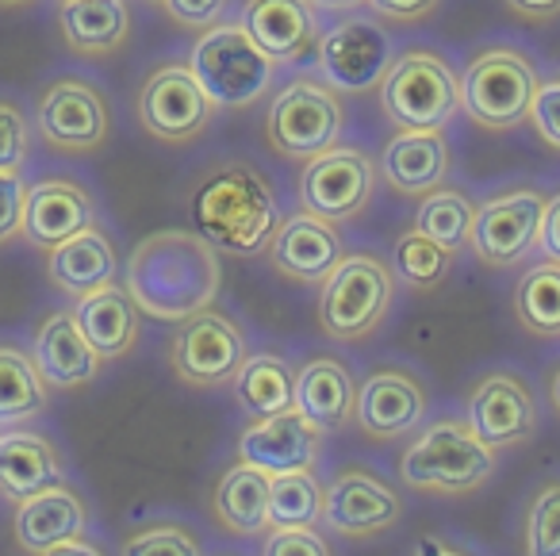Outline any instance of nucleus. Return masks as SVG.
<instances>
[{
    "instance_id": "f257e3e1",
    "label": "nucleus",
    "mask_w": 560,
    "mask_h": 556,
    "mask_svg": "<svg viewBox=\"0 0 560 556\" xmlns=\"http://www.w3.org/2000/svg\"><path fill=\"white\" fill-rule=\"evenodd\" d=\"M124 288L142 315L158 323H185L219 300L223 262L200 231H154L127 257Z\"/></svg>"
},
{
    "instance_id": "f03ea898",
    "label": "nucleus",
    "mask_w": 560,
    "mask_h": 556,
    "mask_svg": "<svg viewBox=\"0 0 560 556\" xmlns=\"http://www.w3.org/2000/svg\"><path fill=\"white\" fill-rule=\"evenodd\" d=\"M196 231L231 257L265 254L272 231L280 227V204L272 181L254 165L215 170L192 196Z\"/></svg>"
},
{
    "instance_id": "7ed1b4c3",
    "label": "nucleus",
    "mask_w": 560,
    "mask_h": 556,
    "mask_svg": "<svg viewBox=\"0 0 560 556\" xmlns=\"http://www.w3.org/2000/svg\"><path fill=\"white\" fill-rule=\"evenodd\" d=\"M499 453L468 418L442 415L419 426L399 453V484L422 495H472L495 476Z\"/></svg>"
},
{
    "instance_id": "20e7f679",
    "label": "nucleus",
    "mask_w": 560,
    "mask_h": 556,
    "mask_svg": "<svg viewBox=\"0 0 560 556\" xmlns=\"http://www.w3.org/2000/svg\"><path fill=\"white\" fill-rule=\"evenodd\" d=\"M396 300V273L376 254H346L319 285V331L330 341H365L381 331Z\"/></svg>"
},
{
    "instance_id": "39448f33",
    "label": "nucleus",
    "mask_w": 560,
    "mask_h": 556,
    "mask_svg": "<svg viewBox=\"0 0 560 556\" xmlns=\"http://www.w3.org/2000/svg\"><path fill=\"white\" fill-rule=\"evenodd\" d=\"M381 108L399 131L450 127L460 112V78L438 50L411 47L392 58L381 81Z\"/></svg>"
},
{
    "instance_id": "423d86ee",
    "label": "nucleus",
    "mask_w": 560,
    "mask_h": 556,
    "mask_svg": "<svg viewBox=\"0 0 560 556\" xmlns=\"http://www.w3.org/2000/svg\"><path fill=\"white\" fill-rule=\"evenodd\" d=\"M541 85L537 66L518 47H488L460 73V112L483 131H514L529 119Z\"/></svg>"
},
{
    "instance_id": "0eeeda50",
    "label": "nucleus",
    "mask_w": 560,
    "mask_h": 556,
    "mask_svg": "<svg viewBox=\"0 0 560 556\" xmlns=\"http://www.w3.org/2000/svg\"><path fill=\"white\" fill-rule=\"evenodd\" d=\"M188 70L219 108H249L269 93L277 78V62L249 39L246 27L226 20L211 32H200Z\"/></svg>"
},
{
    "instance_id": "6e6552de",
    "label": "nucleus",
    "mask_w": 560,
    "mask_h": 556,
    "mask_svg": "<svg viewBox=\"0 0 560 556\" xmlns=\"http://www.w3.org/2000/svg\"><path fill=\"white\" fill-rule=\"evenodd\" d=\"M346 112L330 85L315 78H296L272 96L265 112V142L277 158L312 162L323 150L338 147Z\"/></svg>"
},
{
    "instance_id": "1a4fd4ad",
    "label": "nucleus",
    "mask_w": 560,
    "mask_h": 556,
    "mask_svg": "<svg viewBox=\"0 0 560 556\" xmlns=\"http://www.w3.org/2000/svg\"><path fill=\"white\" fill-rule=\"evenodd\" d=\"M249 357L246 331L226 311L203 308L177 323L170 338V369L185 387L215 392L238 377L242 361Z\"/></svg>"
},
{
    "instance_id": "9d476101",
    "label": "nucleus",
    "mask_w": 560,
    "mask_h": 556,
    "mask_svg": "<svg viewBox=\"0 0 560 556\" xmlns=\"http://www.w3.org/2000/svg\"><path fill=\"white\" fill-rule=\"evenodd\" d=\"M35 131L58 154H96L112 135L108 96L85 78H55L35 96Z\"/></svg>"
},
{
    "instance_id": "9b49d317",
    "label": "nucleus",
    "mask_w": 560,
    "mask_h": 556,
    "mask_svg": "<svg viewBox=\"0 0 560 556\" xmlns=\"http://www.w3.org/2000/svg\"><path fill=\"white\" fill-rule=\"evenodd\" d=\"M215 108L219 104L203 93L196 73L177 62L158 66L142 81L139 101H135L142 131L158 142H170V147H185V142L200 139L215 119Z\"/></svg>"
},
{
    "instance_id": "f8f14e48",
    "label": "nucleus",
    "mask_w": 560,
    "mask_h": 556,
    "mask_svg": "<svg viewBox=\"0 0 560 556\" xmlns=\"http://www.w3.org/2000/svg\"><path fill=\"white\" fill-rule=\"evenodd\" d=\"M404 518V495L381 479L376 472L350 464L335 472L330 484H323V518L335 537L342 541H373L381 533L396 530Z\"/></svg>"
},
{
    "instance_id": "ddd939ff",
    "label": "nucleus",
    "mask_w": 560,
    "mask_h": 556,
    "mask_svg": "<svg viewBox=\"0 0 560 556\" xmlns=\"http://www.w3.org/2000/svg\"><path fill=\"white\" fill-rule=\"evenodd\" d=\"M376 193V162L361 147H330L300 173V204L330 223L361 219Z\"/></svg>"
},
{
    "instance_id": "4468645a",
    "label": "nucleus",
    "mask_w": 560,
    "mask_h": 556,
    "mask_svg": "<svg viewBox=\"0 0 560 556\" xmlns=\"http://www.w3.org/2000/svg\"><path fill=\"white\" fill-rule=\"evenodd\" d=\"M545 204L549 196L541 188H511L503 196H491L488 204L476 208L472 234H468L472 254L488 269H511V265L526 262L537 246Z\"/></svg>"
},
{
    "instance_id": "2eb2a0df",
    "label": "nucleus",
    "mask_w": 560,
    "mask_h": 556,
    "mask_svg": "<svg viewBox=\"0 0 560 556\" xmlns=\"http://www.w3.org/2000/svg\"><path fill=\"white\" fill-rule=\"evenodd\" d=\"M392 43L384 35L381 24L373 20H342L330 32L319 35V47H315V62H319L323 85H330L335 93L365 96L376 93L392 66Z\"/></svg>"
},
{
    "instance_id": "dca6fc26",
    "label": "nucleus",
    "mask_w": 560,
    "mask_h": 556,
    "mask_svg": "<svg viewBox=\"0 0 560 556\" xmlns=\"http://www.w3.org/2000/svg\"><path fill=\"white\" fill-rule=\"evenodd\" d=\"M468 422L495 453L526 445L541 426L534 387L518 372H488V377L476 380L472 395H468Z\"/></svg>"
},
{
    "instance_id": "f3484780",
    "label": "nucleus",
    "mask_w": 560,
    "mask_h": 556,
    "mask_svg": "<svg viewBox=\"0 0 560 556\" xmlns=\"http://www.w3.org/2000/svg\"><path fill=\"white\" fill-rule=\"evenodd\" d=\"M269 265L284 280L296 285H323L335 273V265L346 257V242L338 234V223L319 219L315 211L300 208L296 216H284L265 246Z\"/></svg>"
},
{
    "instance_id": "a211bd4d",
    "label": "nucleus",
    "mask_w": 560,
    "mask_h": 556,
    "mask_svg": "<svg viewBox=\"0 0 560 556\" xmlns=\"http://www.w3.org/2000/svg\"><path fill=\"white\" fill-rule=\"evenodd\" d=\"M430 392L415 372L407 369H376L358 384V410L353 422L373 441H396L415 433L427 422Z\"/></svg>"
},
{
    "instance_id": "6ab92c4d",
    "label": "nucleus",
    "mask_w": 560,
    "mask_h": 556,
    "mask_svg": "<svg viewBox=\"0 0 560 556\" xmlns=\"http://www.w3.org/2000/svg\"><path fill=\"white\" fill-rule=\"evenodd\" d=\"M323 456V430L307 422L296 407L269 418H254L238 438V461L280 476V472L315 468Z\"/></svg>"
},
{
    "instance_id": "aec40b11",
    "label": "nucleus",
    "mask_w": 560,
    "mask_h": 556,
    "mask_svg": "<svg viewBox=\"0 0 560 556\" xmlns=\"http://www.w3.org/2000/svg\"><path fill=\"white\" fill-rule=\"evenodd\" d=\"M246 35L277 66H296L319 47V9L312 0H246L242 4Z\"/></svg>"
},
{
    "instance_id": "412c9836",
    "label": "nucleus",
    "mask_w": 560,
    "mask_h": 556,
    "mask_svg": "<svg viewBox=\"0 0 560 556\" xmlns=\"http://www.w3.org/2000/svg\"><path fill=\"white\" fill-rule=\"evenodd\" d=\"M96 223V200L73 177H43L27 185L24 204V239L35 250H55L70 234Z\"/></svg>"
},
{
    "instance_id": "4be33fe9",
    "label": "nucleus",
    "mask_w": 560,
    "mask_h": 556,
    "mask_svg": "<svg viewBox=\"0 0 560 556\" xmlns=\"http://www.w3.org/2000/svg\"><path fill=\"white\" fill-rule=\"evenodd\" d=\"M85 533H89V502L66 479L20 499L16 514H12V537L32 556H43L47 548L73 537H85Z\"/></svg>"
},
{
    "instance_id": "5701e85b",
    "label": "nucleus",
    "mask_w": 560,
    "mask_h": 556,
    "mask_svg": "<svg viewBox=\"0 0 560 556\" xmlns=\"http://www.w3.org/2000/svg\"><path fill=\"white\" fill-rule=\"evenodd\" d=\"M32 357L50 392H78L101 377L104 361L81 334L73 311H50L32 338Z\"/></svg>"
},
{
    "instance_id": "b1692460",
    "label": "nucleus",
    "mask_w": 560,
    "mask_h": 556,
    "mask_svg": "<svg viewBox=\"0 0 560 556\" xmlns=\"http://www.w3.org/2000/svg\"><path fill=\"white\" fill-rule=\"evenodd\" d=\"M292 407L315 422L323 433L346 430L358 410V380L353 369L338 357H307L296 369V403Z\"/></svg>"
},
{
    "instance_id": "393cba45",
    "label": "nucleus",
    "mask_w": 560,
    "mask_h": 556,
    "mask_svg": "<svg viewBox=\"0 0 560 556\" xmlns=\"http://www.w3.org/2000/svg\"><path fill=\"white\" fill-rule=\"evenodd\" d=\"M450 173V139L434 131H396L381 154V177L399 196H427L442 188Z\"/></svg>"
},
{
    "instance_id": "a878e982",
    "label": "nucleus",
    "mask_w": 560,
    "mask_h": 556,
    "mask_svg": "<svg viewBox=\"0 0 560 556\" xmlns=\"http://www.w3.org/2000/svg\"><path fill=\"white\" fill-rule=\"evenodd\" d=\"M81 334L101 354V361H124L142 334V311L124 285H104L73 303Z\"/></svg>"
},
{
    "instance_id": "bb28decb",
    "label": "nucleus",
    "mask_w": 560,
    "mask_h": 556,
    "mask_svg": "<svg viewBox=\"0 0 560 556\" xmlns=\"http://www.w3.org/2000/svg\"><path fill=\"white\" fill-rule=\"evenodd\" d=\"M47 277L70 300H81V296L96 292L104 285H116L119 277L116 246H112V239L96 223L85 227V231L58 242L55 250H47Z\"/></svg>"
},
{
    "instance_id": "cd10ccee",
    "label": "nucleus",
    "mask_w": 560,
    "mask_h": 556,
    "mask_svg": "<svg viewBox=\"0 0 560 556\" xmlns=\"http://www.w3.org/2000/svg\"><path fill=\"white\" fill-rule=\"evenodd\" d=\"M58 35L78 58H112L131 35L127 0H58Z\"/></svg>"
},
{
    "instance_id": "c85d7f7f",
    "label": "nucleus",
    "mask_w": 560,
    "mask_h": 556,
    "mask_svg": "<svg viewBox=\"0 0 560 556\" xmlns=\"http://www.w3.org/2000/svg\"><path fill=\"white\" fill-rule=\"evenodd\" d=\"M66 479V461L58 445L32 430L0 433V495L12 502Z\"/></svg>"
},
{
    "instance_id": "c756f323",
    "label": "nucleus",
    "mask_w": 560,
    "mask_h": 556,
    "mask_svg": "<svg viewBox=\"0 0 560 556\" xmlns=\"http://www.w3.org/2000/svg\"><path fill=\"white\" fill-rule=\"evenodd\" d=\"M211 518L231 537H265L269 533V472L246 461L231 464L211 491Z\"/></svg>"
},
{
    "instance_id": "7c9ffc66",
    "label": "nucleus",
    "mask_w": 560,
    "mask_h": 556,
    "mask_svg": "<svg viewBox=\"0 0 560 556\" xmlns=\"http://www.w3.org/2000/svg\"><path fill=\"white\" fill-rule=\"evenodd\" d=\"M231 387L249 418H269L296 403V369L277 354H249Z\"/></svg>"
},
{
    "instance_id": "2f4dec72",
    "label": "nucleus",
    "mask_w": 560,
    "mask_h": 556,
    "mask_svg": "<svg viewBox=\"0 0 560 556\" xmlns=\"http://www.w3.org/2000/svg\"><path fill=\"white\" fill-rule=\"evenodd\" d=\"M50 403V384L43 380L35 357L16 341H0V426H24L39 418Z\"/></svg>"
},
{
    "instance_id": "473e14b6",
    "label": "nucleus",
    "mask_w": 560,
    "mask_h": 556,
    "mask_svg": "<svg viewBox=\"0 0 560 556\" xmlns=\"http://www.w3.org/2000/svg\"><path fill=\"white\" fill-rule=\"evenodd\" d=\"M511 311L522 331L534 334V338H560V265H529L514 285Z\"/></svg>"
},
{
    "instance_id": "72a5a7b5",
    "label": "nucleus",
    "mask_w": 560,
    "mask_h": 556,
    "mask_svg": "<svg viewBox=\"0 0 560 556\" xmlns=\"http://www.w3.org/2000/svg\"><path fill=\"white\" fill-rule=\"evenodd\" d=\"M472 219H476V208L465 193H457V188H434V193L422 196L419 211H415V231H422L427 239H434L438 246L457 254V250L468 246Z\"/></svg>"
},
{
    "instance_id": "f704fd0d",
    "label": "nucleus",
    "mask_w": 560,
    "mask_h": 556,
    "mask_svg": "<svg viewBox=\"0 0 560 556\" xmlns=\"http://www.w3.org/2000/svg\"><path fill=\"white\" fill-rule=\"evenodd\" d=\"M323 518V484L315 468L269 476V530L315 525Z\"/></svg>"
},
{
    "instance_id": "c9c22d12",
    "label": "nucleus",
    "mask_w": 560,
    "mask_h": 556,
    "mask_svg": "<svg viewBox=\"0 0 560 556\" xmlns=\"http://www.w3.org/2000/svg\"><path fill=\"white\" fill-rule=\"evenodd\" d=\"M453 254L445 246H438L434 239H427L422 231H404L392 246V273L404 280L415 292H430L450 277Z\"/></svg>"
},
{
    "instance_id": "e433bc0d",
    "label": "nucleus",
    "mask_w": 560,
    "mask_h": 556,
    "mask_svg": "<svg viewBox=\"0 0 560 556\" xmlns=\"http://www.w3.org/2000/svg\"><path fill=\"white\" fill-rule=\"evenodd\" d=\"M526 556H560V476L541 479L526 510Z\"/></svg>"
},
{
    "instance_id": "4c0bfd02",
    "label": "nucleus",
    "mask_w": 560,
    "mask_h": 556,
    "mask_svg": "<svg viewBox=\"0 0 560 556\" xmlns=\"http://www.w3.org/2000/svg\"><path fill=\"white\" fill-rule=\"evenodd\" d=\"M119 556H203V545L196 530H188L185 522L158 518V522H147L135 533H127Z\"/></svg>"
},
{
    "instance_id": "58836bf2",
    "label": "nucleus",
    "mask_w": 560,
    "mask_h": 556,
    "mask_svg": "<svg viewBox=\"0 0 560 556\" xmlns=\"http://www.w3.org/2000/svg\"><path fill=\"white\" fill-rule=\"evenodd\" d=\"M32 158V124L20 101L0 96V170H24Z\"/></svg>"
},
{
    "instance_id": "ea45409f",
    "label": "nucleus",
    "mask_w": 560,
    "mask_h": 556,
    "mask_svg": "<svg viewBox=\"0 0 560 556\" xmlns=\"http://www.w3.org/2000/svg\"><path fill=\"white\" fill-rule=\"evenodd\" d=\"M24 204H27L24 170H0V246L24 239Z\"/></svg>"
},
{
    "instance_id": "a19ab883",
    "label": "nucleus",
    "mask_w": 560,
    "mask_h": 556,
    "mask_svg": "<svg viewBox=\"0 0 560 556\" xmlns=\"http://www.w3.org/2000/svg\"><path fill=\"white\" fill-rule=\"evenodd\" d=\"M261 556H335V548L315 525H289V530L265 533Z\"/></svg>"
},
{
    "instance_id": "79ce46f5",
    "label": "nucleus",
    "mask_w": 560,
    "mask_h": 556,
    "mask_svg": "<svg viewBox=\"0 0 560 556\" xmlns=\"http://www.w3.org/2000/svg\"><path fill=\"white\" fill-rule=\"evenodd\" d=\"M158 4H162L173 24L200 35V32H211L215 24H223L231 0H158Z\"/></svg>"
},
{
    "instance_id": "37998d69",
    "label": "nucleus",
    "mask_w": 560,
    "mask_h": 556,
    "mask_svg": "<svg viewBox=\"0 0 560 556\" xmlns=\"http://www.w3.org/2000/svg\"><path fill=\"white\" fill-rule=\"evenodd\" d=\"M529 124L541 135V142H549L552 150H560V78L541 81L529 104Z\"/></svg>"
},
{
    "instance_id": "c03bdc74",
    "label": "nucleus",
    "mask_w": 560,
    "mask_h": 556,
    "mask_svg": "<svg viewBox=\"0 0 560 556\" xmlns=\"http://www.w3.org/2000/svg\"><path fill=\"white\" fill-rule=\"evenodd\" d=\"M442 0H369V9L388 24H422L427 16H434Z\"/></svg>"
},
{
    "instance_id": "a18cd8bd",
    "label": "nucleus",
    "mask_w": 560,
    "mask_h": 556,
    "mask_svg": "<svg viewBox=\"0 0 560 556\" xmlns=\"http://www.w3.org/2000/svg\"><path fill=\"white\" fill-rule=\"evenodd\" d=\"M537 250L545 254V262L560 265V196H552V200L545 204L541 231H537Z\"/></svg>"
},
{
    "instance_id": "49530a36",
    "label": "nucleus",
    "mask_w": 560,
    "mask_h": 556,
    "mask_svg": "<svg viewBox=\"0 0 560 556\" xmlns=\"http://www.w3.org/2000/svg\"><path fill=\"white\" fill-rule=\"evenodd\" d=\"M503 4L529 24H549V20L560 16V0H503Z\"/></svg>"
},
{
    "instance_id": "de8ad7c7",
    "label": "nucleus",
    "mask_w": 560,
    "mask_h": 556,
    "mask_svg": "<svg viewBox=\"0 0 560 556\" xmlns=\"http://www.w3.org/2000/svg\"><path fill=\"white\" fill-rule=\"evenodd\" d=\"M411 556H472V553H465V548L450 545V541H442L438 533H422V537L415 541Z\"/></svg>"
},
{
    "instance_id": "09e8293b",
    "label": "nucleus",
    "mask_w": 560,
    "mask_h": 556,
    "mask_svg": "<svg viewBox=\"0 0 560 556\" xmlns=\"http://www.w3.org/2000/svg\"><path fill=\"white\" fill-rule=\"evenodd\" d=\"M43 556H108L101 545H93V541H85V537H73V541H62V545H55V548H47Z\"/></svg>"
},
{
    "instance_id": "8fccbe9b",
    "label": "nucleus",
    "mask_w": 560,
    "mask_h": 556,
    "mask_svg": "<svg viewBox=\"0 0 560 556\" xmlns=\"http://www.w3.org/2000/svg\"><path fill=\"white\" fill-rule=\"evenodd\" d=\"M312 4L323 12H353V9H361V4H369V0H312Z\"/></svg>"
},
{
    "instance_id": "3c124183",
    "label": "nucleus",
    "mask_w": 560,
    "mask_h": 556,
    "mask_svg": "<svg viewBox=\"0 0 560 556\" xmlns=\"http://www.w3.org/2000/svg\"><path fill=\"white\" fill-rule=\"evenodd\" d=\"M545 392H549L552 410H557V415H560V361H557V369L549 372V387H545Z\"/></svg>"
},
{
    "instance_id": "603ef678",
    "label": "nucleus",
    "mask_w": 560,
    "mask_h": 556,
    "mask_svg": "<svg viewBox=\"0 0 560 556\" xmlns=\"http://www.w3.org/2000/svg\"><path fill=\"white\" fill-rule=\"evenodd\" d=\"M27 4H35V0H0V9H27Z\"/></svg>"
}]
</instances>
